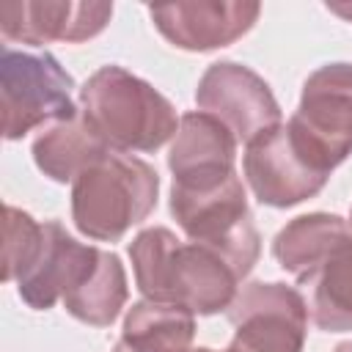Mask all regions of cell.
<instances>
[{
    "mask_svg": "<svg viewBox=\"0 0 352 352\" xmlns=\"http://www.w3.org/2000/svg\"><path fill=\"white\" fill-rule=\"evenodd\" d=\"M300 283L311 292L308 314L319 330H352V231L338 239Z\"/></svg>",
    "mask_w": 352,
    "mask_h": 352,
    "instance_id": "14",
    "label": "cell"
},
{
    "mask_svg": "<svg viewBox=\"0 0 352 352\" xmlns=\"http://www.w3.org/2000/svg\"><path fill=\"white\" fill-rule=\"evenodd\" d=\"M234 341L242 352H302L308 305L294 286L253 280L228 305Z\"/></svg>",
    "mask_w": 352,
    "mask_h": 352,
    "instance_id": "7",
    "label": "cell"
},
{
    "mask_svg": "<svg viewBox=\"0 0 352 352\" xmlns=\"http://www.w3.org/2000/svg\"><path fill=\"white\" fill-rule=\"evenodd\" d=\"M192 352H217V349H209V346H201V349H192ZM223 352H242L236 344H231L228 349H223Z\"/></svg>",
    "mask_w": 352,
    "mask_h": 352,
    "instance_id": "21",
    "label": "cell"
},
{
    "mask_svg": "<svg viewBox=\"0 0 352 352\" xmlns=\"http://www.w3.org/2000/svg\"><path fill=\"white\" fill-rule=\"evenodd\" d=\"M110 148L104 140L88 126L82 113H77L69 121L47 126L33 140V162L36 168L50 176L52 182H74L88 165H94L99 157H104Z\"/></svg>",
    "mask_w": 352,
    "mask_h": 352,
    "instance_id": "16",
    "label": "cell"
},
{
    "mask_svg": "<svg viewBox=\"0 0 352 352\" xmlns=\"http://www.w3.org/2000/svg\"><path fill=\"white\" fill-rule=\"evenodd\" d=\"M80 113L110 151H157L176 138V107L121 66H102L80 88Z\"/></svg>",
    "mask_w": 352,
    "mask_h": 352,
    "instance_id": "2",
    "label": "cell"
},
{
    "mask_svg": "<svg viewBox=\"0 0 352 352\" xmlns=\"http://www.w3.org/2000/svg\"><path fill=\"white\" fill-rule=\"evenodd\" d=\"M333 352H352V341H344V344H338Z\"/></svg>",
    "mask_w": 352,
    "mask_h": 352,
    "instance_id": "22",
    "label": "cell"
},
{
    "mask_svg": "<svg viewBox=\"0 0 352 352\" xmlns=\"http://www.w3.org/2000/svg\"><path fill=\"white\" fill-rule=\"evenodd\" d=\"M129 258L143 300L176 305L192 316L228 311L242 280L220 253L198 242H182L160 226L132 239Z\"/></svg>",
    "mask_w": 352,
    "mask_h": 352,
    "instance_id": "1",
    "label": "cell"
},
{
    "mask_svg": "<svg viewBox=\"0 0 352 352\" xmlns=\"http://www.w3.org/2000/svg\"><path fill=\"white\" fill-rule=\"evenodd\" d=\"M192 338L195 319L190 311L140 300L129 308L113 352H192Z\"/></svg>",
    "mask_w": 352,
    "mask_h": 352,
    "instance_id": "15",
    "label": "cell"
},
{
    "mask_svg": "<svg viewBox=\"0 0 352 352\" xmlns=\"http://www.w3.org/2000/svg\"><path fill=\"white\" fill-rule=\"evenodd\" d=\"M327 11L344 16V19H352V6H327Z\"/></svg>",
    "mask_w": 352,
    "mask_h": 352,
    "instance_id": "20",
    "label": "cell"
},
{
    "mask_svg": "<svg viewBox=\"0 0 352 352\" xmlns=\"http://www.w3.org/2000/svg\"><path fill=\"white\" fill-rule=\"evenodd\" d=\"M113 16L110 3H0V30L19 44H80L99 36Z\"/></svg>",
    "mask_w": 352,
    "mask_h": 352,
    "instance_id": "12",
    "label": "cell"
},
{
    "mask_svg": "<svg viewBox=\"0 0 352 352\" xmlns=\"http://www.w3.org/2000/svg\"><path fill=\"white\" fill-rule=\"evenodd\" d=\"M286 129L311 165L333 173L352 154V63H324L308 74Z\"/></svg>",
    "mask_w": 352,
    "mask_h": 352,
    "instance_id": "6",
    "label": "cell"
},
{
    "mask_svg": "<svg viewBox=\"0 0 352 352\" xmlns=\"http://www.w3.org/2000/svg\"><path fill=\"white\" fill-rule=\"evenodd\" d=\"M99 256V248L77 242L58 220H47L33 261L16 278V292L30 308L47 311L85 283Z\"/></svg>",
    "mask_w": 352,
    "mask_h": 352,
    "instance_id": "11",
    "label": "cell"
},
{
    "mask_svg": "<svg viewBox=\"0 0 352 352\" xmlns=\"http://www.w3.org/2000/svg\"><path fill=\"white\" fill-rule=\"evenodd\" d=\"M126 272L116 253L102 250L94 272L85 278L80 289L63 297L66 311L91 324V327H107L118 319L124 302H126Z\"/></svg>",
    "mask_w": 352,
    "mask_h": 352,
    "instance_id": "18",
    "label": "cell"
},
{
    "mask_svg": "<svg viewBox=\"0 0 352 352\" xmlns=\"http://www.w3.org/2000/svg\"><path fill=\"white\" fill-rule=\"evenodd\" d=\"M170 214L190 242L220 253L239 278L256 267L261 239L236 170L201 182H173Z\"/></svg>",
    "mask_w": 352,
    "mask_h": 352,
    "instance_id": "4",
    "label": "cell"
},
{
    "mask_svg": "<svg viewBox=\"0 0 352 352\" xmlns=\"http://www.w3.org/2000/svg\"><path fill=\"white\" fill-rule=\"evenodd\" d=\"M44 223H36L28 212L16 206H6V220H3V280L11 283L16 280L28 264L33 261L38 242H41Z\"/></svg>",
    "mask_w": 352,
    "mask_h": 352,
    "instance_id": "19",
    "label": "cell"
},
{
    "mask_svg": "<svg viewBox=\"0 0 352 352\" xmlns=\"http://www.w3.org/2000/svg\"><path fill=\"white\" fill-rule=\"evenodd\" d=\"M195 102L204 113L226 124L236 143H250L261 132L280 124L278 99L264 77L234 60H217L201 74Z\"/></svg>",
    "mask_w": 352,
    "mask_h": 352,
    "instance_id": "8",
    "label": "cell"
},
{
    "mask_svg": "<svg viewBox=\"0 0 352 352\" xmlns=\"http://www.w3.org/2000/svg\"><path fill=\"white\" fill-rule=\"evenodd\" d=\"M160 195L157 170L132 154L107 151L72 182V220L96 242H118L143 223Z\"/></svg>",
    "mask_w": 352,
    "mask_h": 352,
    "instance_id": "3",
    "label": "cell"
},
{
    "mask_svg": "<svg viewBox=\"0 0 352 352\" xmlns=\"http://www.w3.org/2000/svg\"><path fill=\"white\" fill-rule=\"evenodd\" d=\"M236 138L214 116L198 110L179 118L176 138L168 151L173 182H198L236 170Z\"/></svg>",
    "mask_w": 352,
    "mask_h": 352,
    "instance_id": "13",
    "label": "cell"
},
{
    "mask_svg": "<svg viewBox=\"0 0 352 352\" xmlns=\"http://www.w3.org/2000/svg\"><path fill=\"white\" fill-rule=\"evenodd\" d=\"M352 226L327 212H311L289 220L272 239V256L283 272L294 275L297 280L308 275V270L346 234Z\"/></svg>",
    "mask_w": 352,
    "mask_h": 352,
    "instance_id": "17",
    "label": "cell"
},
{
    "mask_svg": "<svg viewBox=\"0 0 352 352\" xmlns=\"http://www.w3.org/2000/svg\"><path fill=\"white\" fill-rule=\"evenodd\" d=\"M74 80L50 52L3 47L0 55V110L6 140H19L36 126L60 124L80 110L72 99Z\"/></svg>",
    "mask_w": 352,
    "mask_h": 352,
    "instance_id": "5",
    "label": "cell"
},
{
    "mask_svg": "<svg viewBox=\"0 0 352 352\" xmlns=\"http://www.w3.org/2000/svg\"><path fill=\"white\" fill-rule=\"evenodd\" d=\"M349 226H352V212H349Z\"/></svg>",
    "mask_w": 352,
    "mask_h": 352,
    "instance_id": "23",
    "label": "cell"
},
{
    "mask_svg": "<svg viewBox=\"0 0 352 352\" xmlns=\"http://www.w3.org/2000/svg\"><path fill=\"white\" fill-rule=\"evenodd\" d=\"M261 6L253 0H198L148 6L154 28L179 50L206 52L242 38L258 19Z\"/></svg>",
    "mask_w": 352,
    "mask_h": 352,
    "instance_id": "10",
    "label": "cell"
},
{
    "mask_svg": "<svg viewBox=\"0 0 352 352\" xmlns=\"http://www.w3.org/2000/svg\"><path fill=\"white\" fill-rule=\"evenodd\" d=\"M242 170L253 195L275 209L297 206L314 198L330 179V173L319 170L302 157L286 124H278L248 143Z\"/></svg>",
    "mask_w": 352,
    "mask_h": 352,
    "instance_id": "9",
    "label": "cell"
}]
</instances>
